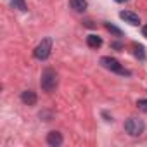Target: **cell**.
<instances>
[{
    "label": "cell",
    "mask_w": 147,
    "mask_h": 147,
    "mask_svg": "<svg viewBox=\"0 0 147 147\" xmlns=\"http://www.w3.org/2000/svg\"><path fill=\"white\" fill-rule=\"evenodd\" d=\"M57 83H59V78H57V73L52 69V67H47L43 73H42V78H40V87L43 92H54L57 88Z\"/></svg>",
    "instance_id": "6da1fadb"
},
{
    "label": "cell",
    "mask_w": 147,
    "mask_h": 147,
    "mask_svg": "<svg viewBox=\"0 0 147 147\" xmlns=\"http://www.w3.org/2000/svg\"><path fill=\"white\" fill-rule=\"evenodd\" d=\"M144 130H145V125H144V121H142L140 118L131 116V118H128V119L125 121V131H126L128 135H131V137L142 135Z\"/></svg>",
    "instance_id": "7a4b0ae2"
},
{
    "label": "cell",
    "mask_w": 147,
    "mask_h": 147,
    "mask_svg": "<svg viewBox=\"0 0 147 147\" xmlns=\"http://www.w3.org/2000/svg\"><path fill=\"white\" fill-rule=\"evenodd\" d=\"M100 64H102L106 69H109V71L116 73V75L130 76V71H128V69H125V67L119 64V61H118V59H114V57H102V59H100Z\"/></svg>",
    "instance_id": "3957f363"
},
{
    "label": "cell",
    "mask_w": 147,
    "mask_h": 147,
    "mask_svg": "<svg viewBox=\"0 0 147 147\" xmlns=\"http://www.w3.org/2000/svg\"><path fill=\"white\" fill-rule=\"evenodd\" d=\"M50 50H52V40L50 38H43L33 50V55L38 59V61H45L49 55H50Z\"/></svg>",
    "instance_id": "277c9868"
},
{
    "label": "cell",
    "mask_w": 147,
    "mask_h": 147,
    "mask_svg": "<svg viewBox=\"0 0 147 147\" xmlns=\"http://www.w3.org/2000/svg\"><path fill=\"white\" fill-rule=\"evenodd\" d=\"M119 18H121L125 23L131 24V26H137V24H140V18H138L135 12H131V11H121V12H119Z\"/></svg>",
    "instance_id": "5b68a950"
},
{
    "label": "cell",
    "mask_w": 147,
    "mask_h": 147,
    "mask_svg": "<svg viewBox=\"0 0 147 147\" xmlns=\"http://www.w3.org/2000/svg\"><path fill=\"white\" fill-rule=\"evenodd\" d=\"M21 100L26 104V106H35L36 104V94L33 90H24L21 94Z\"/></svg>",
    "instance_id": "8992f818"
},
{
    "label": "cell",
    "mask_w": 147,
    "mask_h": 147,
    "mask_svg": "<svg viewBox=\"0 0 147 147\" xmlns=\"http://www.w3.org/2000/svg\"><path fill=\"white\" fill-rule=\"evenodd\" d=\"M47 144L52 145V147H59V145L62 144V135H61L59 131H50V133L47 135Z\"/></svg>",
    "instance_id": "52a82bcc"
},
{
    "label": "cell",
    "mask_w": 147,
    "mask_h": 147,
    "mask_svg": "<svg viewBox=\"0 0 147 147\" xmlns=\"http://www.w3.org/2000/svg\"><path fill=\"white\" fill-rule=\"evenodd\" d=\"M71 9H75L76 12H85L87 9V0H69Z\"/></svg>",
    "instance_id": "ba28073f"
},
{
    "label": "cell",
    "mask_w": 147,
    "mask_h": 147,
    "mask_svg": "<svg viewBox=\"0 0 147 147\" xmlns=\"http://www.w3.org/2000/svg\"><path fill=\"white\" fill-rule=\"evenodd\" d=\"M87 45L92 47V49H99L102 45V38L97 36V35H88L87 36Z\"/></svg>",
    "instance_id": "9c48e42d"
},
{
    "label": "cell",
    "mask_w": 147,
    "mask_h": 147,
    "mask_svg": "<svg viewBox=\"0 0 147 147\" xmlns=\"http://www.w3.org/2000/svg\"><path fill=\"white\" fill-rule=\"evenodd\" d=\"M133 54H135V57H137V59H140V61H144V59H145V50H144V47H142V45L133 43Z\"/></svg>",
    "instance_id": "30bf717a"
},
{
    "label": "cell",
    "mask_w": 147,
    "mask_h": 147,
    "mask_svg": "<svg viewBox=\"0 0 147 147\" xmlns=\"http://www.w3.org/2000/svg\"><path fill=\"white\" fill-rule=\"evenodd\" d=\"M11 4H12V7H14V9L21 11V12H26V11H28L24 0H11Z\"/></svg>",
    "instance_id": "8fae6325"
},
{
    "label": "cell",
    "mask_w": 147,
    "mask_h": 147,
    "mask_svg": "<svg viewBox=\"0 0 147 147\" xmlns=\"http://www.w3.org/2000/svg\"><path fill=\"white\" fill-rule=\"evenodd\" d=\"M106 30L107 31H111L113 35H116V36H123V31L119 30V28H116L114 24H111V23H106Z\"/></svg>",
    "instance_id": "7c38bea8"
},
{
    "label": "cell",
    "mask_w": 147,
    "mask_h": 147,
    "mask_svg": "<svg viewBox=\"0 0 147 147\" xmlns=\"http://www.w3.org/2000/svg\"><path fill=\"white\" fill-rule=\"evenodd\" d=\"M137 107L142 111V113H147V99H140L137 102Z\"/></svg>",
    "instance_id": "4fadbf2b"
},
{
    "label": "cell",
    "mask_w": 147,
    "mask_h": 147,
    "mask_svg": "<svg viewBox=\"0 0 147 147\" xmlns=\"http://www.w3.org/2000/svg\"><path fill=\"white\" fill-rule=\"evenodd\" d=\"M142 35L147 38V26H144V28H142Z\"/></svg>",
    "instance_id": "5bb4252c"
},
{
    "label": "cell",
    "mask_w": 147,
    "mask_h": 147,
    "mask_svg": "<svg viewBox=\"0 0 147 147\" xmlns=\"http://www.w3.org/2000/svg\"><path fill=\"white\" fill-rule=\"evenodd\" d=\"M114 2H118V4H123V2H128V0H114Z\"/></svg>",
    "instance_id": "9a60e30c"
}]
</instances>
